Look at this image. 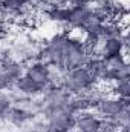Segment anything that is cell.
Wrapping results in <instances>:
<instances>
[{
    "label": "cell",
    "mask_w": 130,
    "mask_h": 132,
    "mask_svg": "<svg viewBox=\"0 0 130 132\" xmlns=\"http://www.w3.org/2000/svg\"><path fill=\"white\" fill-rule=\"evenodd\" d=\"M129 48H126L123 35L121 37H112V38H106L101 42L99 49H98L97 55L103 57L104 60H110L113 57H118L121 54H127Z\"/></svg>",
    "instance_id": "obj_8"
},
{
    "label": "cell",
    "mask_w": 130,
    "mask_h": 132,
    "mask_svg": "<svg viewBox=\"0 0 130 132\" xmlns=\"http://www.w3.org/2000/svg\"><path fill=\"white\" fill-rule=\"evenodd\" d=\"M98 85L99 83L95 80V77L90 74V71L86 66L69 69V71L63 72V77H61V86L70 95L87 94V92L94 91Z\"/></svg>",
    "instance_id": "obj_1"
},
{
    "label": "cell",
    "mask_w": 130,
    "mask_h": 132,
    "mask_svg": "<svg viewBox=\"0 0 130 132\" xmlns=\"http://www.w3.org/2000/svg\"><path fill=\"white\" fill-rule=\"evenodd\" d=\"M72 3H77V5H94L95 0H72Z\"/></svg>",
    "instance_id": "obj_16"
},
{
    "label": "cell",
    "mask_w": 130,
    "mask_h": 132,
    "mask_svg": "<svg viewBox=\"0 0 130 132\" xmlns=\"http://www.w3.org/2000/svg\"><path fill=\"white\" fill-rule=\"evenodd\" d=\"M129 106V101L118 98L113 94H103L95 103L94 111L103 120H112L115 115H118L124 108Z\"/></svg>",
    "instance_id": "obj_3"
},
{
    "label": "cell",
    "mask_w": 130,
    "mask_h": 132,
    "mask_svg": "<svg viewBox=\"0 0 130 132\" xmlns=\"http://www.w3.org/2000/svg\"><path fill=\"white\" fill-rule=\"evenodd\" d=\"M86 68L90 71V74L95 77L99 85H106L107 81V74H109V66H107V62L99 57V55H92L87 62Z\"/></svg>",
    "instance_id": "obj_12"
},
{
    "label": "cell",
    "mask_w": 130,
    "mask_h": 132,
    "mask_svg": "<svg viewBox=\"0 0 130 132\" xmlns=\"http://www.w3.org/2000/svg\"><path fill=\"white\" fill-rule=\"evenodd\" d=\"M92 6L94 5H67L66 6V20L64 26L69 28L70 31H78L81 32V29L84 28L90 12H92Z\"/></svg>",
    "instance_id": "obj_4"
},
{
    "label": "cell",
    "mask_w": 130,
    "mask_h": 132,
    "mask_svg": "<svg viewBox=\"0 0 130 132\" xmlns=\"http://www.w3.org/2000/svg\"><path fill=\"white\" fill-rule=\"evenodd\" d=\"M41 114L44 117V132H72L75 126V114L67 108L60 106H43Z\"/></svg>",
    "instance_id": "obj_2"
},
{
    "label": "cell",
    "mask_w": 130,
    "mask_h": 132,
    "mask_svg": "<svg viewBox=\"0 0 130 132\" xmlns=\"http://www.w3.org/2000/svg\"><path fill=\"white\" fill-rule=\"evenodd\" d=\"M121 2H126V0H95V6L98 8H109V6H112V5H116V3H121Z\"/></svg>",
    "instance_id": "obj_15"
},
{
    "label": "cell",
    "mask_w": 130,
    "mask_h": 132,
    "mask_svg": "<svg viewBox=\"0 0 130 132\" xmlns=\"http://www.w3.org/2000/svg\"><path fill=\"white\" fill-rule=\"evenodd\" d=\"M40 98H41L43 106H60V104H67V101L70 98V94L61 85H49L43 91Z\"/></svg>",
    "instance_id": "obj_9"
},
{
    "label": "cell",
    "mask_w": 130,
    "mask_h": 132,
    "mask_svg": "<svg viewBox=\"0 0 130 132\" xmlns=\"http://www.w3.org/2000/svg\"><path fill=\"white\" fill-rule=\"evenodd\" d=\"M34 0H0V8L6 15H25L32 8Z\"/></svg>",
    "instance_id": "obj_11"
},
{
    "label": "cell",
    "mask_w": 130,
    "mask_h": 132,
    "mask_svg": "<svg viewBox=\"0 0 130 132\" xmlns=\"http://www.w3.org/2000/svg\"><path fill=\"white\" fill-rule=\"evenodd\" d=\"M11 104H12L11 97L6 95V94H3V92H0V120H2V117L5 115V112L9 109Z\"/></svg>",
    "instance_id": "obj_14"
},
{
    "label": "cell",
    "mask_w": 130,
    "mask_h": 132,
    "mask_svg": "<svg viewBox=\"0 0 130 132\" xmlns=\"http://www.w3.org/2000/svg\"><path fill=\"white\" fill-rule=\"evenodd\" d=\"M109 86H110V89H112L110 94L116 95L118 98H121V100H126V101L130 100V78L119 80V81L112 83V85H109Z\"/></svg>",
    "instance_id": "obj_13"
},
{
    "label": "cell",
    "mask_w": 130,
    "mask_h": 132,
    "mask_svg": "<svg viewBox=\"0 0 130 132\" xmlns=\"http://www.w3.org/2000/svg\"><path fill=\"white\" fill-rule=\"evenodd\" d=\"M17 94H20L22 97H26V98H35V97H41L44 88H41L38 83H35L34 80H31L28 75H22L20 78H17V81L14 83V88H12Z\"/></svg>",
    "instance_id": "obj_10"
},
{
    "label": "cell",
    "mask_w": 130,
    "mask_h": 132,
    "mask_svg": "<svg viewBox=\"0 0 130 132\" xmlns=\"http://www.w3.org/2000/svg\"><path fill=\"white\" fill-rule=\"evenodd\" d=\"M6 88H5V83H3V77L0 75V92H5Z\"/></svg>",
    "instance_id": "obj_17"
},
{
    "label": "cell",
    "mask_w": 130,
    "mask_h": 132,
    "mask_svg": "<svg viewBox=\"0 0 130 132\" xmlns=\"http://www.w3.org/2000/svg\"><path fill=\"white\" fill-rule=\"evenodd\" d=\"M34 114L31 109H26L23 106H15V104H11L9 109L5 112V115L2 117V120L14 128H22V126H26L28 123H31L34 120Z\"/></svg>",
    "instance_id": "obj_7"
},
{
    "label": "cell",
    "mask_w": 130,
    "mask_h": 132,
    "mask_svg": "<svg viewBox=\"0 0 130 132\" xmlns=\"http://www.w3.org/2000/svg\"><path fill=\"white\" fill-rule=\"evenodd\" d=\"M104 120L98 115L97 112L92 111H84L75 115V132H99L103 129Z\"/></svg>",
    "instance_id": "obj_6"
},
{
    "label": "cell",
    "mask_w": 130,
    "mask_h": 132,
    "mask_svg": "<svg viewBox=\"0 0 130 132\" xmlns=\"http://www.w3.org/2000/svg\"><path fill=\"white\" fill-rule=\"evenodd\" d=\"M25 75H28L31 80L46 89L52 81V68L43 60L34 59L28 65H25Z\"/></svg>",
    "instance_id": "obj_5"
}]
</instances>
